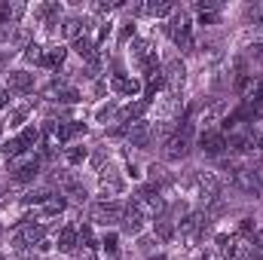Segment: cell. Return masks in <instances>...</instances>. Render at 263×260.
Returning <instances> with one entry per match:
<instances>
[{
    "mask_svg": "<svg viewBox=\"0 0 263 260\" xmlns=\"http://www.w3.org/2000/svg\"><path fill=\"white\" fill-rule=\"evenodd\" d=\"M65 208H67V199L55 193L49 202H46V205H40V217H55V214H62Z\"/></svg>",
    "mask_w": 263,
    "mask_h": 260,
    "instance_id": "obj_21",
    "label": "cell"
},
{
    "mask_svg": "<svg viewBox=\"0 0 263 260\" xmlns=\"http://www.w3.org/2000/svg\"><path fill=\"white\" fill-rule=\"evenodd\" d=\"M123 230L129 233V236H141V230H144V224H147V217H144V211L135 205V202H129L126 208H123Z\"/></svg>",
    "mask_w": 263,
    "mask_h": 260,
    "instance_id": "obj_11",
    "label": "cell"
},
{
    "mask_svg": "<svg viewBox=\"0 0 263 260\" xmlns=\"http://www.w3.org/2000/svg\"><path fill=\"white\" fill-rule=\"evenodd\" d=\"M199 260H223V257H220L217 251H202V257H199Z\"/></svg>",
    "mask_w": 263,
    "mask_h": 260,
    "instance_id": "obj_32",
    "label": "cell"
},
{
    "mask_svg": "<svg viewBox=\"0 0 263 260\" xmlns=\"http://www.w3.org/2000/svg\"><path fill=\"white\" fill-rule=\"evenodd\" d=\"M25 120H28V107H15V110H9V117H6V126H9V129H18Z\"/></svg>",
    "mask_w": 263,
    "mask_h": 260,
    "instance_id": "obj_27",
    "label": "cell"
},
{
    "mask_svg": "<svg viewBox=\"0 0 263 260\" xmlns=\"http://www.w3.org/2000/svg\"><path fill=\"white\" fill-rule=\"evenodd\" d=\"M46 98L55 101V104H77L83 95H80V89L67 86V83H62V80H52V83L46 86Z\"/></svg>",
    "mask_w": 263,
    "mask_h": 260,
    "instance_id": "obj_9",
    "label": "cell"
},
{
    "mask_svg": "<svg viewBox=\"0 0 263 260\" xmlns=\"http://www.w3.org/2000/svg\"><path fill=\"white\" fill-rule=\"evenodd\" d=\"M65 59H67V46H49V49L43 52V65H40V67L59 70V67L65 65Z\"/></svg>",
    "mask_w": 263,
    "mask_h": 260,
    "instance_id": "obj_19",
    "label": "cell"
},
{
    "mask_svg": "<svg viewBox=\"0 0 263 260\" xmlns=\"http://www.w3.org/2000/svg\"><path fill=\"white\" fill-rule=\"evenodd\" d=\"M6 89L15 92V95L34 92V73H31V70H9V73H6Z\"/></svg>",
    "mask_w": 263,
    "mask_h": 260,
    "instance_id": "obj_12",
    "label": "cell"
},
{
    "mask_svg": "<svg viewBox=\"0 0 263 260\" xmlns=\"http://www.w3.org/2000/svg\"><path fill=\"white\" fill-rule=\"evenodd\" d=\"M162 77H165V83H172V86L184 83V62H181L178 55L165 59V65H162Z\"/></svg>",
    "mask_w": 263,
    "mask_h": 260,
    "instance_id": "obj_18",
    "label": "cell"
},
{
    "mask_svg": "<svg viewBox=\"0 0 263 260\" xmlns=\"http://www.w3.org/2000/svg\"><path fill=\"white\" fill-rule=\"evenodd\" d=\"M251 169H254V175H257V181H260V187H263V159L257 156V159H251Z\"/></svg>",
    "mask_w": 263,
    "mask_h": 260,
    "instance_id": "obj_30",
    "label": "cell"
},
{
    "mask_svg": "<svg viewBox=\"0 0 263 260\" xmlns=\"http://www.w3.org/2000/svg\"><path fill=\"white\" fill-rule=\"evenodd\" d=\"M123 208L126 205H120V202H95L92 205V224H98V227H117L120 220H123Z\"/></svg>",
    "mask_w": 263,
    "mask_h": 260,
    "instance_id": "obj_7",
    "label": "cell"
},
{
    "mask_svg": "<svg viewBox=\"0 0 263 260\" xmlns=\"http://www.w3.org/2000/svg\"><path fill=\"white\" fill-rule=\"evenodd\" d=\"M62 34L73 43L77 37H83V34H86V22H83L80 15H67L65 22H62Z\"/></svg>",
    "mask_w": 263,
    "mask_h": 260,
    "instance_id": "obj_20",
    "label": "cell"
},
{
    "mask_svg": "<svg viewBox=\"0 0 263 260\" xmlns=\"http://www.w3.org/2000/svg\"><path fill=\"white\" fill-rule=\"evenodd\" d=\"M205 224H208V217H205L202 211H193V214H187V217L181 220L178 233H181V239H184L187 245H196L199 239H202V233H205Z\"/></svg>",
    "mask_w": 263,
    "mask_h": 260,
    "instance_id": "obj_8",
    "label": "cell"
},
{
    "mask_svg": "<svg viewBox=\"0 0 263 260\" xmlns=\"http://www.w3.org/2000/svg\"><path fill=\"white\" fill-rule=\"evenodd\" d=\"M37 141H40V129H37V126H25L15 138H6V141L0 144V153L9 156V159H15V156L31 153V147H34Z\"/></svg>",
    "mask_w": 263,
    "mask_h": 260,
    "instance_id": "obj_3",
    "label": "cell"
},
{
    "mask_svg": "<svg viewBox=\"0 0 263 260\" xmlns=\"http://www.w3.org/2000/svg\"><path fill=\"white\" fill-rule=\"evenodd\" d=\"M110 260H117V257H110Z\"/></svg>",
    "mask_w": 263,
    "mask_h": 260,
    "instance_id": "obj_34",
    "label": "cell"
},
{
    "mask_svg": "<svg viewBox=\"0 0 263 260\" xmlns=\"http://www.w3.org/2000/svg\"><path fill=\"white\" fill-rule=\"evenodd\" d=\"M138 248H141L144 254H153V251L159 248V239H156V236H141V239H138Z\"/></svg>",
    "mask_w": 263,
    "mask_h": 260,
    "instance_id": "obj_28",
    "label": "cell"
},
{
    "mask_svg": "<svg viewBox=\"0 0 263 260\" xmlns=\"http://www.w3.org/2000/svg\"><path fill=\"white\" fill-rule=\"evenodd\" d=\"M135 40V22H123V28H120V43H129Z\"/></svg>",
    "mask_w": 263,
    "mask_h": 260,
    "instance_id": "obj_29",
    "label": "cell"
},
{
    "mask_svg": "<svg viewBox=\"0 0 263 260\" xmlns=\"http://www.w3.org/2000/svg\"><path fill=\"white\" fill-rule=\"evenodd\" d=\"M0 260H6V257H3V254H0Z\"/></svg>",
    "mask_w": 263,
    "mask_h": 260,
    "instance_id": "obj_33",
    "label": "cell"
},
{
    "mask_svg": "<svg viewBox=\"0 0 263 260\" xmlns=\"http://www.w3.org/2000/svg\"><path fill=\"white\" fill-rule=\"evenodd\" d=\"M9 59H12V49H9V52H6V49H0V70L9 65Z\"/></svg>",
    "mask_w": 263,
    "mask_h": 260,
    "instance_id": "obj_31",
    "label": "cell"
},
{
    "mask_svg": "<svg viewBox=\"0 0 263 260\" xmlns=\"http://www.w3.org/2000/svg\"><path fill=\"white\" fill-rule=\"evenodd\" d=\"M86 156H89V150H86V147H80V144L65 147V162H67V165H80Z\"/></svg>",
    "mask_w": 263,
    "mask_h": 260,
    "instance_id": "obj_24",
    "label": "cell"
},
{
    "mask_svg": "<svg viewBox=\"0 0 263 260\" xmlns=\"http://www.w3.org/2000/svg\"><path fill=\"white\" fill-rule=\"evenodd\" d=\"M110 89L117 95H123V98H135L141 92V80H132L126 73H117V77H110Z\"/></svg>",
    "mask_w": 263,
    "mask_h": 260,
    "instance_id": "obj_15",
    "label": "cell"
},
{
    "mask_svg": "<svg viewBox=\"0 0 263 260\" xmlns=\"http://www.w3.org/2000/svg\"><path fill=\"white\" fill-rule=\"evenodd\" d=\"M162 31L172 37V43L181 49V52H193L196 49V43H193V25H190V15L181 9H175L172 12V18H168V25H162Z\"/></svg>",
    "mask_w": 263,
    "mask_h": 260,
    "instance_id": "obj_1",
    "label": "cell"
},
{
    "mask_svg": "<svg viewBox=\"0 0 263 260\" xmlns=\"http://www.w3.org/2000/svg\"><path fill=\"white\" fill-rule=\"evenodd\" d=\"M43 52H46V49H43L40 43H31V46L25 49V62H31V65H43Z\"/></svg>",
    "mask_w": 263,
    "mask_h": 260,
    "instance_id": "obj_26",
    "label": "cell"
},
{
    "mask_svg": "<svg viewBox=\"0 0 263 260\" xmlns=\"http://www.w3.org/2000/svg\"><path fill=\"white\" fill-rule=\"evenodd\" d=\"M31 12H34V18H37L40 25H46V28L55 34V25H59V18H62V6H59V3H40V6H34Z\"/></svg>",
    "mask_w": 263,
    "mask_h": 260,
    "instance_id": "obj_14",
    "label": "cell"
},
{
    "mask_svg": "<svg viewBox=\"0 0 263 260\" xmlns=\"http://www.w3.org/2000/svg\"><path fill=\"white\" fill-rule=\"evenodd\" d=\"M223 114H227V101H214V104L199 110L196 123L202 129H217V123H223Z\"/></svg>",
    "mask_w": 263,
    "mask_h": 260,
    "instance_id": "obj_13",
    "label": "cell"
},
{
    "mask_svg": "<svg viewBox=\"0 0 263 260\" xmlns=\"http://www.w3.org/2000/svg\"><path fill=\"white\" fill-rule=\"evenodd\" d=\"M37 175H40V156H34V153L15 156L9 162V181L12 184H31Z\"/></svg>",
    "mask_w": 263,
    "mask_h": 260,
    "instance_id": "obj_4",
    "label": "cell"
},
{
    "mask_svg": "<svg viewBox=\"0 0 263 260\" xmlns=\"http://www.w3.org/2000/svg\"><path fill=\"white\" fill-rule=\"evenodd\" d=\"M153 236L159 239V245L172 242V239H175V220H172L168 214H159V217L153 220Z\"/></svg>",
    "mask_w": 263,
    "mask_h": 260,
    "instance_id": "obj_17",
    "label": "cell"
},
{
    "mask_svg": "<svg viewBox=\"0 0 263 260\" xmlns=\"http://www.w3.org/2000/svg\"><path fill=\"white\" fill-rule=\"evenodd\" d=\"M190 150H193V123H184L165 141V159L168 162H181V159L190 156Z\"/></svg>",
    "mask_w": 263,
    "mask_h": 260,
    "instance_id": "obj_2",
    "label": "cell"
},
{
    "mask_svg": "<svg viewBox=\"0 0 263 260\" xmlns=\"http://www.w3.org/2000/svg\"><path fill=\"white\" fill-rule=\"evenodd\" d=\"M126 138H129L132 147L144 150V147H150V141H153V126H150L147 120H138V123L126 126Z\"/></svg>",
    "mask_w": 263,
    "mask_h": 260,
    "instance_id": "obj_10",
    "label": "cell"
},
{
    "mask_svg": "<svg viewBox=\"0 0 263 260\" xmlns=\"http://www.w3.org/2000/svg\"><path fill=\"white\" fill-rule=\"evenodd\" d=\"M52 196H55L52 190H31V193L22 196V205H28V208H31V205H46Z\"/></svg>",
    "mask_w": 263,
    "mask_h": 260,
    "instance_id": "obj_22",
    "label": "cell"
},
{
    "mask_svg": "<svg viewBox=\"0 0 263 260\" xmlns=\"http://www.w3.org/2000/svg\"><path fill=\"white\" fill-rule=\"evenodd\" d=\"M144 12H147V15H153V18H165V15H172V12H175V6H172V3H147V6H144Z\"/></svg>",
    "mask_w": 263,
    "mask_h": 260,
    "instance_id": "obj_25",
    "label": "cell"
},
{
    "mask_svg": "<svg viewBox=\"0 0 263 260\" xmlns=\"http://www.w3.org/2000/svg\"><path fill=\"white\" fill-rule=\"evenodd\" d=\"M98 248L104 251V260L117 257V251H120V245H117V233H104L101 242H98Z\"/></svg>",
    "mask_w": 263,
    "mask_h": 260,
    "instance_id": "obj_23",
    "label": "cell"
},
{
    "mask_svg": "<svg viewBox=\"0 0 263 260\" xmlns=\"http://www.w3.org/2000/svg\"><path fill=\"white\" fill-rule=\"evenodd\" d=\"M55 251H62V254H73L77 251V227L73 224H67L59 230V236H55Z\"/></svg>",
    "mask_w": 263,
    "mask_h": 260,
    "instance_id": "obj_16",
    "label": "cell"
},
{
    "mask_svg": "<svg viewBox=\"0 0 263 260\" xmlns=\"http://www.w3.org/2000/svg\"><path fill=\"white\" fill-rule=\"evenodd\" d=\"M43 239H46V224H40V220H28V224H22V227L12 233V245H15V251L37 248Z\"/></svg>",
    "mask_w": 263,
    "mask_h": 260,
    "instance_id": "obj_5",
    "label": "cell"
},
{
    "mask_svg": "<svg viewBox=\"0 0 263 260\" xmlns=\"http://www.w3.org/2000/svg\"><path fill=\"white\" fill-rule=\"evenodd\" d=\"M199 150H202L208 159H220L223 153H230L227 135L220 132V126H217V129H202V135H199Z\"/></svg>",
    "mask_w": 263,
    "mask_h": 260,
    "instance_id": "obj_6",
    "label": "cell"
}]
</instances>
